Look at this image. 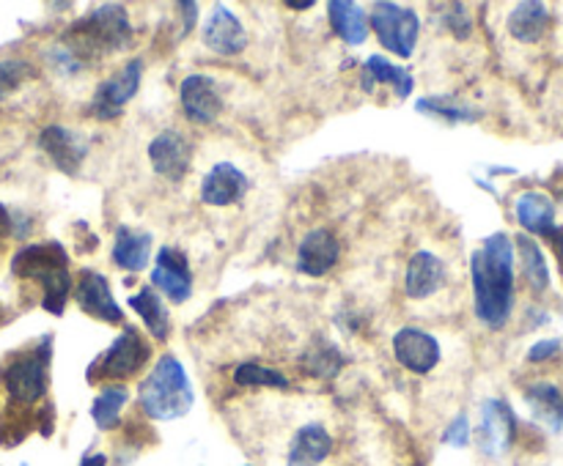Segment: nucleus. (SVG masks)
I'll list each match as a JSON object with an SVG mask.
<instances>
[{"instance_id":"1a4fd4ad","label":"nucleus","mask_w":563,"mask_h":466,"mask_svg":"<svg viewBox=\"0 0 563 466\" xmlns=\"http://www.w3.org/2000/svg\"><path fill=\"white\" fill-rule=\"evenodd\" d=\"M140 80H144V58L127 60L122 69L113 71L108 80H102L97 86L89 104L91 115L100 121L119 118L124 113V107L135 99V93L140 91Z\"/></svg>"},{"instance_id":"dca6fc26","label":"nucleus","mask_w":563,"mask_h":466,"mask_svg":"<svg viewBox=\"0 0 563 466\" xmlns=\"http://www.w3.org/2000/svg\"><path fill=\"white\" fill-rule=\"evenodd\" d=\"M250 190V179L245 175L243 168H237L234 162H217L206 170V175L201 179V203L212 208H226L237 206Z\"/></svg>"},{"instance_id":"cd10ccee","label":"nucleus","mask_w":563,"mask_h":466,"mask_svg":"<svg viewBox=\"0 0 563 466\" xmlns=\"http://www.w3.org/2000/svg\"><path fill=\"white\" fill-rule=\"evenodd\" d=\"M547 25H550V14H547V5L539 3V0H525V3H517L508 14V33L511 38L522 44H533L544 36Z\"/></svg>"},{"instance_id":"c9c22d12","label":"nucleus","mask_w":563,"mask_h":466,"mask_svg":"<svg viewBox=\"0 0 563 466\" xmlns=\"http://www.w3.org/2000/svg\"><path fill=\"white\" fill-rule=\"evenodd\" d=\"M470 439H473V425H470V417L464 414V411H459V414L448 422L446 431H442V444L464 450L470 444Z\"/></svg>"},{"instance_id":"bb28decb","label":"nucleus","mask_w":563,"mask_h":466,"mask_svg":"<svg viewBox=\"0 0 563 466\" xmlns=\"http://www.w3.org/2000/svg\"><path fill=\"white\" fill-rule=\"evenodd\" d=\"M127 305L144 318L146 329H149V334L157 343H166L171 338V312H168L166 299L151 285H144L140 291H135L127 299Z\"/></svg>"},{"instance_id":"473e14b6","label":"nucleus","mask_w":563,"mask_h":466,"mask_svg":"<svg viewBox=\"0 0 563 466\" xmlns=\"http://www.w3.org/2000/svg\"><path fill=\"white\" fill-rule=\"evenodd\" d=\"M34 77V66L23 58H3L0 60V102L12 96L25 80Z\"/></svg>"},{"instance_id":"f03ea898","label":"nucleus","mask_w":563,"mask_h":466,"mask_svg":"<svg viewBox=\"0 0 563 466\" xmlns=\"http://www.w3.org/2000/svg\"><path fill=\"white\" fill-rule=\"evenodd\" d=\"M138 404L149 420L173 422L190 414L195 404L188 371L173 354H162L138 387Z\"/></svg>"},{"instance_id":"2f4dec72","label":"nucleus","mask_w":563,"mask_h":466,"mask_svg":"<svg viewBox=\"0 0 563 466\" xmlns=\"http://www.w3.org/2000/svg\"><path fill=\"white\" fill-rule=\"evenodd\" d=\"M234 384L245 389H256V387H264V389H289L292 387V378L286 373H281L278 367L264 365V362H239L232 373Z\"/></svg>"},{"instance_id":"7c9ffc66","label":"nucleus","mask_w":563,"mask_h":466,"mask_svg":"<svg viewBox=\"0 0 563 466\" xmlns=\"http://www.w3.org/2000/svg\"><path fill=\"white\" fill-rule=\"evenodd\" d=\"M514 252H519V263H522V274L528 285L536 294H541L550 285V269H547V258L541 247L528 234H519L517 241H514Z\"/></svg>"},{"instance_id":"c756f323","label":"nucleus","mask_w":563,"mask_h":466,"mask_svg":"<svg viewBox=\"0 0 563 466\" xmlns=\"http://www.w3.org/2000/svg\"><path fill=\"white\" fill-rule=\"evenodd\" d=\"M130 404V387L113 382L97 393L94 404H91V417H94L100 431H116L122 425V411Z\"/></svg>"},{"instance_id":"f8f14e48","label":"nucleus","mask_w":563,"mask_h":466,"mask_svg":"<svg viewBox=\"0 0 563 466\" xmlns=\"http://www.w3.org/2000/svg\"><path fill=\"white\" fill-rule=\"evenodd\" d=\"M151 288L162 291L173 305H184L193 296V272L188 255L179 247H160L151 266Z\"/></svg>"},{"instance_id":"f704fd0d","label":"nucleus","mask_w":563,"mask_h":466,"mask_svg":"<svg viewBox=\"0 0 563 466\" xmlns=\"http://www.w3.org/2000/svg\"><path fill=\"white\" fill-rule=\"evenodd\" d=\"M47 64H50L61 77H78L80 71L86 69L83 60H80L64 42L53 44V47L47 49Z\"/></svg>"},{"instance_id":"ea45409f","label":"nucleus","mask_w":563,"mask_h":466,"mask_svg":"<svg viewBox=\"0 0 563 466\" xmlns=\"http://www.w3.org/2000/svg\"><path fill=\"white\" fill-rule=\"evenodd\" d=\"M289 9H297V11H303V9H311V5H314V0H303V3H286Z\"/></svg>"},{"instance_id":"9d476101","label":"nucleus","mask_w":563,"mask_h":466,"mask_svg":"<svg viewBox=\"0 0 563 466\" xmlns=\"http://www.w3.org/2000/svg\"><path fill=\"white\" fill-rule=\"evenodd\" d=\"M40 148L50 157V162L56 164L61 173L78 175L91 151V140L86 132L72 129V126L50 124L42 129Z\"/></svg>"},{"instance_id":"423d86ee","label":"nucleus","mask_w":563,"mask_h":466,"mask_svg":"<svg viewBox=\"0 0 563 466\" xmlns=\"http://www.w3.org/2000/svg\"><path fill=\"white\" fill-rule=\"evenodd\" d=\"M369 22L387 53H393L396 58H413L420 33V20L415 9L391 3V0H376L369 9Z\"/></svg>"},{"instance_id":"5701e85b","label":"nucleus","mask_w":563,"mask_h":466,"mask_svg":"<svg viewBox=\"0 0 563 466\" xmlns=\"http://www.w3.org/2000/svg\"><path fill=\"white\" fill-rule=\"evenodd\" d=\"M376 86H391L396 99H409L415 88V77L404 66L391 64L385 55H369L363 64V91L374 93Z\"/></svg>"},{"instance_id":"ddd939ff","label":"nucleus","mask_w":563,"mask_h":466,"mask_svg":"<svg viewBox=\"0 0 563 466\" xmlns=\"http://www.w3.org/2000/svg\"><path fill=\"white\" fill-rule=\"evenodd\" d=\"M393 356L404 371L415 373V376H426L440 365V343L435 334H429L420 327H402L391 340Z\"/></svg>"},{"instance_id":"20e7f679","label":"nucleus","mask_w":563,"mask_h":466,"mask_svg":"<svg viewBox=\"0 0 563 466\" xmlns=\"http://www.w3.org/2000/svg\"><path fill=\"white\" fill-rule=\"evenodd\" d=\"M61 42L83 64L89 58H105L111 53H122L133 42V25H130L127 9L119 3L100 5L91 14H86L83 20L75 22Z\"/></svg>"},{"instance_id":"4468645a","label":"nucleus","mask_w":563,"mask_h":466,"mask_svg":"<svg viewBox=\"0 0 563 466\" xmlns=\"http://www.w3.org/2000/svg\"><path fill=\"white\" fill-rule=\"evenodd\" d=\"M179 102H182L184 115H188L193 124L210 126L221 118L223 113V93L221 86L212 75H188L179 86Z\"/></svg>"},{"instance_id":"f257e3e1","label":"nucleus","mask_w":563,"mask_h":466,"mask_svg":"<svg viewBox=\"0 0 563 466\" xmlns=\"http://www.w3.org/2000/svg\"><path fill=\"white\" fill-rule=\"evenodd\" d=\"M514 241L508 234H489L470 255L475 318L486 329H503L514 310Z\"/></svg>"},{"instance_id":"2eb2a0df","label":"nucleus","mask_w":563,"mask_h":466,"mask_svg":"<svg viewBox=\"0 0 563 466\" xmlns=\"http://www.w3.org/2000/svg\"><path fill=\"white\" fill-rule=\"evenodd\" d=\"M201 38H204L206 49L221 55V58H234V55L245 53V47H248V31H245L243 20L223 3L212 5Z\"/></svg>"},{"instance_id":"4c0bfd02","label":"nucleus","mask_w":563,"mask_h":466,"mask_svg":"<svg viewBox=\"0 0 563 466\" xmlns=\"http://www.w3.org/2000/svg\"><path fill=\"white\" fill-rule=\"evenodd\" d=\"M80 466H108V455L105 453H91L80 458Z\"/></svg>"},{"instance_id":"f3484780","label":"nucleus","mask_w":563,"mask_h":466,"mask_svg":"<svg viewBox=\"0 0 563 466\" xmlns=\"http://www.w3.org/2000/svg\"><path fill=\"white\" fill-rule=\"evenodd\" d=\"M75 299H78L80 310L86 316L97 318V321L105 323H124V310L122 305L113 296L108 277L94 269H83L78 280V291H75Z\"/></svg>"},{"instance_id":"0eeeda50","label":"nucleus","mask_w":563,"mask_h":466,"mask_svg":"<svg viewBox=\"0 0 563 466\" xmlns=\"http://www.w3.org/2000/svg\"><path fill=\"white\" fill-rule=\"evenodd\" d=\"M517 439V417L503 398H486L478 409L475 447L484 458H503Z\"/></svg>"},{"instance_id":"412c9836","label":"nucleus","mask_w":563,"mask_h":466,"mask_svg":"<svg viewBox=\"0 0 563 466\" xmlns=\"http://www.w3.org/2000/svg\"><path fill=\"white\" fill-rule=\"evenodd\" d=\"M151 245H155V236L149 230H133L127 225H119L116 239H113L111 247L113 263L124 272H144L155 258L151 255Z\"/></svg>"},{"instance_id":"b1692460","label":"nucleus","mask_w":563,"mask_h":466,"mask_svg":"<svg viewBox=\"0 0 563 466\" xmlns=\"http://www.w3.org/2000/svg\"><path fill=\"white\" fill-rule=\"evenodd\" d=\"M530 414L539 425H544L550 433H558L563 428V393L552 382H536L525 387L522 393Z\"/></svg>"},{"instance_id":"7ed1b4c3","label":"nucleus","mask_w":563,"mask_h":466,"mask_svg":"<svg viewBox=\"0 0 563 466\" xmlns=\"http://www.w3.org/2000/svg\"><path fill=\"white\" fill-rule=\"evenodd\" d=\"M12 274L23 280H36L42 285V307L53 316L67 310V299L72 294V274H69V255L58 241L29 245L12 258Z\"/></svg>"},{"instance_id":"39448f33","label":"nucleus","mask_w":563,"mask_h":466,"mask_svg":"<svg viewBox=\"0 0 563 466\" xmlns=\"http://www.w3.org/2000/svg\"><path fill=\"white\" fill-rule=\"evenodd\" d=\"M53 360V338L45 334L40 345L31 351L14 356L7 367H3V384H7L9 398L18 400L23 406H34L45 398L47 393V371H50Z\"/></svg>"},{"instance_id":"aec40b11","label":"nucleus","mask_w":563,"mask_h":466,"mask_svg":"<svg viewBox=\"0 0 563 466\" xmlns=\"http://www.w3.org/2000/svg\"><path fill=\"white\" fill-rule=\"evenodd\" d=\"M333 453V436L325 422H303L286 444L283 466H322Z\"/></svg>"},{"instance_id":"9b49d317","label":"nucleus","mask_w":563,"mask_h":466,"mask_svg":"<svg viewBox=\"0 0 563 466\" xmlns=\"http://www.w3.org/2000/svg\"><path fill=\"white\" fill-rule=\"evenodd\" d=\"M149 162L160 179L179 184L193 164V146L179 129H162L149 140Z\"/></svg>"},{"instance_id":"6ab92c4d","label":"nucleus","mask_w":563,"mask_h":466,"mask_svg":"<svg viewBox=\"0 0 563 466\" xmlns=\"http://www.w3.org/2000/svg\"><path fill=\"white\" fill-rule=\"evenodd\" d=\"M448 283V269L437 252L431 250H418L407 261L404 269V291H407L409 299L424 302L429 296L440 294Z\"/></svg>"},{"instance_id":"a211bd4d","label":"nucleus","mask_w":563,"mask_h":466,"mask_svg":"<svg viewBox=\"0 0 563 466\" xmlns=\"http://www.w3.org/2000/svg\"><path fill=\"white\" fill-rule=\"evenodd\" d=\"M341 258V241L330 228H314L297 245V272L305 277H325Z\"/></svg>"},{"instance_id":"58836bf2","label":"nucleus","mask_w":563,"mask_h":466,"mask_svg":"<svg viewBox=\"0 0 563 466\" xmlns=\"http://www.w3.org/2000/svg\"><path fill=\"white\" fill-rule=\"evenodd\" d=\"M550 236H552V245H555L558 258H561V263H563V228H555Z\"/></svg>"},{"instance_id":"a878e982","label":"nucleus","mask_w":563,"mask_h":466,"mask_svg":"<svg viewBox=\"0 0 563 466\" xmlns=\"http://www.w3.org/2000/svg\"><path fill=\"white\" fill-rule=\"evenodd\" d=\"M344 365H347V356L333 340H314L300 354V371L311 378H319V382L336 378L344 371Z\"/></svg>"},{"instance_id":"72a5a7b5","label":"nucleus","mask_w":563,"mask_h":466,"mask_svg":"<svg viewBox=\"0 0 563 466\" xmlns=\"http://www.w3.org/2000/svg\"><path fill=\"white\" fill-rule=\"evenodd\" d=\"M440 14V25L451 33L453 38H470L473 36V16H470L464 3H440L437 5Z\"/></svg>"},{"instance_id":"4be33fe9","label":"nucleus","mask_w":563,"mask_h":466,"mask_svg":"<svg viewBox=\"0 0 563 466\" xmlns=\"http://www.w3.org/2000/svg\"><path fill=\"white\" fill-rule=\"evenodd\" d=\"M327 20H330L333 33L349 47H360L369 38V14L354 0H330Z\"/></svg>"},{"instance_id":"c85d7f7f","label":"nucleus","mask_w":563,"mask_h":466,"mask_svg":"<svg viewBox=\"0 0 563 466\" xmlns=\"http://www.w3.org/2000/svg\"><path fill=\"white\" fill-rule=\"evenodd\" d=\"M415 110L420 115L431 121H440L446 126H457V124H473L478 121V110L473 107L470 102H462L457 96H424L415 102Z\"/></svg>"},{"instance_id":"6e6552de","label":"nucleus","mask_w":563,"mask_h":466,"mask_svg":"<svg viewBox=\"0 0 563 466\" xmlns=\"http://www.w3.org/2000/svg\"><path fill=\"white\" fill-rule=\"evenodd\" d=\"M151 360V345L146 343L144 334L135 327H127L119 332V338L113 340L111 349L100 356V360L91 365L89 378L94 382L100 378H133L146 362Z\"/></svg>"},{"instance_id":"393cba45","label":"nucleus","mask_w":563,"mask_h":466,"mask_svg":"<svg viewBox=\"0 0 563 466\" xmlns=\"http://www.w3.org/2000/svg\"><path fill=\"white\" fill-rule=\"evenodd\" d=\"M514 217L528 234L550 236L555 230V203L544 192H522L514 203Z\"/></svg>"},{"instance_id":"e433bc0d","label":"nucleus","mask_w":563,"mask_h":466,"mask_svg":"<svg viewBox=\"0 0 563 466\" xmlns=\"http://www.w3.org/2000/svg\"><path fill=\"white\" fill-rule=\"evenodd\" d=\"M558 351H561V343H558V340H539V343L530 345L528 360L530 362H547V360H552Z\"/></svg>"}]
</instances>
